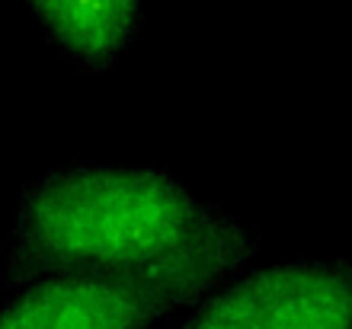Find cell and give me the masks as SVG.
Listing matches in <instances>:
<instances>
[{"mask_svg":"<svg viewBox=\"0 0 352 329\" xmlns=\"http://www.w3.org/2000/svg\"><path fill=\"white\" fill-rule=\"evenodd\" d=\"M256 253V230L195 198L167 166L74 160L23 185L0 297L45 275L189 282L218 291Z\"/></svg>","mask_w":352,"mask_h":329,"instance_id":"cell-1","label":"cell"},{"mask_svg":"<svg viewBox=\"0 0 352 329\" xmlns=\"http://www.w3.org/2000/svg\"><path fill=\"white\" fill-rule=\"evenodd\" d=\"M176 329H352V262L292 259L241 272Z\"/></svg>","mask_w":352,"mask_h":329,"instance_id":"cell-2","label":"cell"},{"mask_svg":"<svg viewBox=\"0 0 352 329\" xmlns=\"http://www.w3.org/2000/svg\"><path fill=\"white\" fill-rule=\"evenodd\" d=\"M212 288L109 275H45L7 291L0 329H154L179 320Z\"/></svg>","mask_w":352,"mask_h":329,"instance_id":"cell-3","label":"cell"},{"mask_svg":"<svg viewBox=\"0 0 352 329\" xmlns=\"http://www.w3.org/2000/svg\"><path fill=\"white\" fill-rule=\"evenodd\" d=\"M148 0H26L29 13L65 61L84 73H106L131 52Z\"/></svg>","mask_w":352,"mask_h":329,"instance_id":"cell-4","label":"cell"}]
</instances>
